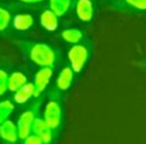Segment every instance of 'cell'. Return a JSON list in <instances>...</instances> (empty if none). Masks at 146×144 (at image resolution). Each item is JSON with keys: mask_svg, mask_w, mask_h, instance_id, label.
I'll return each mask as SVG.
<instances>
[{"mask_svg": "<svg viewBox=\"0 0 146 144\" xmlns=\"http://www.w3.org/2000/svg\"><path fill=\"white\" fill-rule=\"evenodd\" d=\"M14 42L26 59L35 65L40 68H55L58 65L60 54L58 48L51 43L33 40H15Z\"/></svg>", "mask_w": 146, "mask_h": 144, "instance_id": "1", "label": "cell"}, {"mask_svg": "<svg viewBox=\"0 0 146 144\" xmlns=\"http://www.w3.org/2000/svg\"><path fill=\"white\" fill-rule=\"evenodd\" d=\"M90 58H91V45L87 41H82L80 43L72 45L68 50L69 66L72 68L74 74H80L85 69Z\"/></svg>", "mask_w": 146, "mask_h": 144, "instance_id": "2", "label": "cell"}, {"mask_svg": "<svg viewBox=\"0 0 146 144\" xmlns=\"http://www.w3.org/2000/svg\"><path fill=\"white\" fill-rule=\"evenodd\" d=\"M44 120L48 124V126L51 129L54 137L59 134V130L62 126V105L60 97L50 96V99L46 103L44 110Z\"/></svg>", "mask_w": 146, "mask_h": 144, "instance_id": "3", "label": "cell"}, {"mask_svg": "<svg viewBox=\"0 0 146 144\" xmlns=\"http://www.w3.org/2000/svg\"><path fill=\"white\" fill-rule=\"evenodd\" d=\"M38 107L40 105L35 103L31 109L26 110L22 112L17 121V129H18V135H19V140H23L32 133V125L35 119L38 116Z\"/></svg>", "mask_w": 146, "mask_h": 144, "instance_id": "4", "label": "cell"}, {"mask_svg": "<svg viewBox=\"0 0 146 144\" xmlns=\"http://www.w3.org/2000/svg\"><path fill=\"white\" fill-rule=\"evenodd\" d=\"M74 12L82 23H91L96 14V0H74Z\"/></svg>", "mask_w": 146, "mask_h": 144, "instance_id": "5", "label": "cell"}, {"mask_svg": "<svg viewBox=\"0 0 146 144\" xmlns=\"http://www.w3.org/2000/svg\"><path fill=\"white\" fill-rule=\"evenodd\" d=\"M74 75H76V74L73 73L71 66H64V68L60 70V73H59L58 78H56L54 88L50 89V94H49V96L60 97V96H59V94H60V92H66L67 89L71 88Z\"/></svg>", "mask_w": 146, "mask_h": 144, "instance_id": "6", "label": "cell"}, {"mask_svg": "<svg viewBox=\"0 0 146 144\" xmlns=\"http://www.w3.org/2000/svg\"><path fill=\"white\" fill-rule=\"evenodd\" d=\"M111 8L124 13H146V0H115L109 3Z\"/></svg>", "mask_w": 146, "mask_h": 144, "instance_id": "7", "label": "cell"}, {"mask_svg": "<svg viewBox=\"0 0 146 144\" xmlns=\"http://www.w3.org/2000/svg\"><path fill=\"white\" fill-rule=\"evenodd\" d=\"M54 69L55 68H49V66H44L40 68L38 71L35 74V79H33V84H35V97H38L45 88L48 87L50 78L54 74Z\"/></svg>", "mask_w": 146, "mask_h": 144, "instance_id": "8", "label": "cell"}, {"mask_svg": "<svg viewBox=\"0 0 146 144\" xmlns=\"http://www.w3.org/2000/svg\"><path fill=\"white\" fill-rule=\"evenodd\" d=\"M32 133L36 134L37 137H40V139L42 140V144H53L54 139H55V137H54L51 129L48 126V124L45 122V120L40 116H37L35 119V121H33Z\"/></svg>", "mask_w": 146, "mask_h": 144, "instance_id": "9", "label": "cell"}, {"mask_svg": "<svg viewBox=\"0 0 146 144\" xmlns=\"http://www.w3.org/2000/svg\"><path fill=\"white\" fill-rule=\"evenodd\" d=\"M0 138L5 144H17L19 140L17 124L10 120H5L3 124H0Z\"/></svg>", "mask_w": 146, "mask_h": 144, "instance_id": "10", "label": "cell"}, {"mask_svg": "<svg viewBox=\"0 0 146 144\" xmlns=\"http://www.w3.org/2000/svg\"><path fill=\"white\" fill-rule=\"evenodd\" d=\"M33 24H35V18L28 13H18L14 17H12V22H10L12 28L17 32H25L31 29Z\"/></svg>", "mask_w": 146, "mask_h": 144, "instance_id": "11", "label": "cell"}, {"mask_svg": "<svg viewBox=\"0 0 146 144\" xmlns=\"http://www.w3.org/2000/svg\"><path fill=\"white\" fill-rule=\"evenodd\" d=\"M40 24L48 32H55L59 27V17L49 7H45L40 14Z\"/></svg>", "mask_w": 146, "mask_h": 144, "instance_id": "12", "label": "cell"}, {"mask_svg": "<svg viewBox=\"0 0 146 144\" xmlns=\"http://www.w3.org/2000/svg\"><path fill=\"white\" fill-rule=\"evenodd\" d=\"M60 37L63 38V41H66L69 45H76V43L82 42L86 38V35L81 28L71 27V28H66V29L62 31Z\"/></svg>", "mask_w": 146, "mask_h": 144, "instance_id": "13", "label": "cell"}, {"mask_svg": "<svg viewBox=\"0 0 146 144\" xmlns=\"http://www.w3.org/2000/svg\"><path fill=\"white\" fill-rule=\"evenodd\" d=\"M32 97H35V84H33V82L32 83L27 82V83L23 84L17 92H14L13 99H14V102H17V103H25V102H27L28 99L32 98Z\"/></svg>", "mask_w": 146, "mask_h": 144, "instance_id": "14", "label": "cell"}, {"mask_svg": "<svg viewBox=\"0 0 146 144\" xmlns=\"http://www.w3.org/2000/svg\"><path fill=\"white\" fill-rule=\"evenodd\" d=\"M73 4H74V0H49L48 7L60 18L64 17L72 9Z\"/></svg>", "mask_w": 146, "mask_h": 144, "instance_id": "15", "label": "cell"}, {"mask_svg": "<svg viewBox=\"0 0 146 144\" xmlns=\"http://www.w3.org/2000/svg\"><path fill=\"white\" fill-rule=\"evenodd\" d=\"M25 83H27V77L22 71H13L8 77V91L17 92Z\"/></svg>", "mask_w": 146, "mask_h": 144, "instance_id": "16", "label": "cell"}, {"mask_svg": "<svg viewBox=\"0 0 146 144\" xmlns=\"http://www.w3.org/2000/svg\"><path fill=\"white\" fill-rule=\"evenodd\" d=\"M13 110H14V105L12 101L9 99H5V101L0 102V124L8 120V117L12 115Z\"/></svg>", "mask_w": 146, "mask_h": 144, "instance_id": "17", "label": "cell"}, {"mask_svg": "<svg viewBox=\"0 0 146 144\" xmlns=\"http://www.w3.org/2000/svg\"><path fill=\"white\" fill-rule=\"evenodd\" d=\"M10 22H12V14L9 9L0 7V32L7 31L10 27Z\"/></svg>", "mask_w": 146, "mask_h": 144, "instance_id": "18", "label": "cell"}, {"mask_svg": "<svg viewBox=\"0 0 146 144\" xmlns=\"http://www.w3.org/2000/svg\"><path fill=\"white\" fill-rule=\"evenodd\" d=\"M8 77H9V74L5 70L0 69V96L8 91Z\"/></svg>", "mask_w": 146, "mask_h": 144, "instance_id": "19", "label": "cell"}, {"mask_svg": "<svg viewBox=\"0 0 146 144\" xmlns=\"http://www.w3.org/2000/svg\"><path fill=\"white\" fill-rule=\"evenodd\" d=\"M23 144H42V140L40 139V137L31 133L26 139H23Z\"/></svg>", "mask_w": 146, "mask_h": 144, "instance_id": "20", "label": "cell"}, {"mask_svg": "<svg viewBox=\"0 0 146 144\" xmlns=\"http://www.w3.org/2000/svg\"><path fill=\"white\" fill-rule=\"evenodd\" d=\"M21 4H26V5H33V4H38V3H42L45 0H17Z\"/></svg>", "mask_w": 146, "mask_h": 144, "instance_id": "21", "label": "cell"}, {"mask_svg": "<svg viewBox=\"0 0 146 144\" xmlns=\"http://www.w3.org/2000/svg\"><path fill=\"white\" fill-rule=\"evenodd\" d=\"M108 1H109V3H111V1H115V0H108Z\"/></svg>", "mask_w": 146, "mask_h": 144, "instance_id": "22", "label": "cell"}]
</instances>
